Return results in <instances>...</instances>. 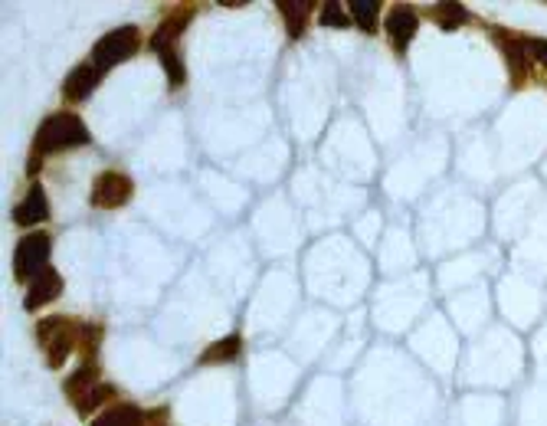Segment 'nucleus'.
<instances>
[{
  "mask_svg": "<svg viewBox=\"0 0 547 426\" xmlns=\"http://www.w3.org/2000/svg\"><path fill=\"white\" fill-rule=\"evenodd\" d=\"M193 17V7H181V13H171L167 20L154 30V40H151V46L158 53H167V50H174V43H177V37L184 33V27H187V20Z\"/></svg>",
  "mask_w": 547,
  "mask_h": 426,
  "instance_id": "nucleus-9",
  "label": "nucleus"
},
{
  "mask_svg": "<svg viewBox=\"0 0 547 426\" xmlns=\"http://www.w3.org/2000/svg\"><path fill=\"white\" fill-rule=\"evenodd\" d=\"M351 23V13L341 7V4H324V11H322V27H347Z\"/></svg>",
  "mask_w": 547,
  "mask_h": 426,
  "instance_id": "nucleus-18",
  "label": "nucleus"
},
{
  "mask_svg": "<svg viewBox=\"0 0 547 426\" xmlns=\"http://www.w3.org/2000/svg\"><path fill=\"white\" fill-rule=\"evenodd\" d=\"M135 193V184L125 177V174L118 171H105L95 181V187H92V203L95 207H105V210H115V207H122V203L132 201Z\"/></svg>",
  "mask_w": 547,
  "mask_h": 426,
  "instance_id": "nucleus-4",
  "label": "nucleus"
},
{
  "mask_svg": "<svg viewBox=\"0 0 547 426\" xmlns=\"http://www.w3.org/2000/svg\"><path fill=\"white\" fill-rule=\"evenodd\" d=\"M138 43H142V37H138L135 27H118V30L105 33L95 43V50H92V66L99 72L112 70V66H118V62H125L128 56L138 53Z\"/></svg>",
  "mask_w": 547,
  "mask_h": 426,
  "instance_id": "nucleus-2",
  "label": "nucleus"
},
{
  "mask_svg": "<svg viewBox=\"0 0 547 426\" xmlns=\"http://www.w3.org/2000/svg\"><path fill=\"white\" fill-rule=\"evenodd\" d=\"M416 11L413 7H394V11L387 13V20H384V27H387V37L394 40V46L400 53H406V46H410V40L416 37Z\"/></svg>",
  "mask_w": 547,
  "mask_h": 426,
  "instance_id": "nucleus-6",
  "label": "nucleus"
},
{
  "mask_svg": "<svg viewBox=\"0 0 547 426\" xmlns=\"http://www.w3.org/2000/svg\"><path fill=\"white\" fill-rule=\"evenodd\" d=\"M161 62H164V72H167V79H171L174 86H181V82H184V66H181V60H177V53H174V50L161 53Z\"/></svg>",
  "mask_w": 547,
  "mask_h": 426,
  "instance_id": "nucleus-19",
  "label": "nucleus"
},
{
  "mask_svg": "<svg viewBox=\"0 0 547 426\" xmlns=\"http://www.w3.org/2000/svg\"><path fill=\"white\" fill-rule=\"evenodd\" d=\"M76 325L72 322H62V318H46L40 325V338L50 345V367H60L66 357H69L72 345H76Z\"/></svg>",
  "mask_w": 547,
  "mask_h": 426,
  "instance_id": "nucleus-5",
  "label": "nucleus"
},
{
  "mask_svg": "<svg viewBox=\"0 0 547 426\" xmlns=\"http://www.w3.org/2000/svg\"><path fill=\"white\" fill-rule=\"evenodd\" d=\"M46 217H50V203H46V193H43L40 187H33V191L23 197V203H17V210H13V220L20 226L40 224Z\"/></svg>",
  "mask_w": 547,
  "mask_h": 426,
  "instance_id": "nucleus-11",
  "label": "nucleus"
},
{
  "mask_svg": "<svg viewBox=\"0 0 547 426\" xmlns=\"http://www.w3.org/2000/svg\"><path fill=\"white\" fill-rule=\"evenodd\" d=\"M92 426H144V414L132 404H118L95 420Z\"/></svg>",
  "mask_w": 547,
  "mask_h": 426,
  "instance_id": "nucleus-13",
  "label": "nucleus"
},
{
  "mask_svg": "<svg viewBox=\"0 0 547 426\" xmlns=\"http://www.w3.org/2000/svg\"><path fill=\"white\" fill-rule=\"evenodd\" d=\"M525 53L547 70V40H525Z\"/></svg>",
  "mask_w": 547,
  "mask_h": 426,
  "instance_id": "nucleus-20",
  "label": "nucleus"
},
{
  "mask_svg": "<svg viewBox=\"0 0 547 426\" xmlns=\"http://www.w3.org/2000/svg\"><path fill=\"white\" fill-rule=\"evenodd\" d=\"M99 387H102L99 384V371H95L92 365H82L79 371L66 381V394L76 400V406H82L92 394H95V390H99Z\"/></svg>",
  "mask_w": 547,
  "mask_h": 426,
  "instance_id": "nucleus-12",
  "label": "nucleus"
},
{
  "mask_svg": "<svg viewBox=\"0 0 547 426\" xmlns=\"http://www.w3.org/2000/svg\"><path fill=\"white\" fill-rule=\"evenodd\" d=\"M102 72L92 66V62H82V66H76V70L66 76V82H62V92H66V99L72 102H82L89 99V92L99 86Z\"/></svg>",
  "mask_w": 547,
  "mask_h": 426,
  "instance_id": "nucleus-7",
  "label": "nucleus"
},
{
  "mask_svg": "<svg viewBox=\"0 0 547 426\" xmlns=\"http://www.w3.org/2000/svg\"><path fill=\"white\" fill-rule=\"evenodd\" d=\"M89 128L82 125L79 115L72 112H56L40 125L37 132V154H50V152H66V148H79L89 144Z\"/></svg>",
  "mask_w": 547,
  "mask_h": 426,
  "instance_id": "nucleus-1",
  "label": "nucleus"
},
{
  "mask_svg": "<svg viewBox=\"0 0 547 426\" xmlns=\"http://www.w3.org/2000/svg\"><path fill=\"white\" fill-rule=\"evenodd\" d=\"M429 17H433L443 30H456V27H462V23L469 20V11L462 4H436L433 11H429Z\"/></svg>",
  "mask_w": 547,
  "mask_h": 426,
  "instance_id": "nucleus-15",
  "label": "nucleus"
},
{
  "mask_svg": "<svg viewBox=\"0 0 547 426\" xmlns=\"http://www.w3.org/2000/svg\"><path fill=\"white\" fill-rule=\"evenodd\" d=\"M351 20L361 27L364 33L377 30V0H351Z\"/></svg>",
  "mask_w": 547,
  "mask_h": 426,
  "instance_id": "nucleus-17",
  "label": "nucleus"
},
{
  "mask_svg": "<svg viewBox=\"0 0 547 426\" xmlns=\"http://www.w3.org/2000/svg\"><path fill=\"white\" fill-rule=\"evenodd\" d=\"M240 348H243L240 335H230V338H224V341H216V345L207 348L200 361H203V365H216V361H233V357L240 355Z\"/></svg>",
  "mask_w": 547,
  "mask_h": 426,
  "instance_id": "nucleus-16",
  "label": "nucleus"
},
{
  "mask_svg": "<svg viewBox=\"0 0 547 426\" xmlns=\"http://www.w3.org/2000/svg\"><path fill=\"white\" fill-rule=\"evenodd\" d=\"M305 7H312V4L308 0H279V11H282L292 40H298L305 33Z\"/></svg>",
  "mask_w": 547,
  "mask_h": 426,
  "instance_id": "nucleus-14",
  "label": "nucleus"
},
{
  "mask_svg": "<svg viewBox=\"0 0 547 426\" xmlns=\"http://www.w3.org/2000/svg\"><path fill=\"white\" fill-rule=\"evenodd\" d=\"M46 259H50V236L46 233L23 236L17 253H13V273H17V279L40 275L46 269Z\"/></svg>",
  "mask_w": 547,
  "mask_h": 426,
  "instance_id": "nucleus-3",
  "label": "nucleus"
},
{
  "mask_svg": "<svg viewBox=\"0 0 547 426\" xmlns=\"http://www.w3.org/2000/svg\"><path fill=\"white\" fill-rule=\"evenodd\" d=\"M60 289H62V279H60V273L56 269H43L37 279H33V285H30V292H27V308H40V305H46V302H53L56 295H60Z\"/></svg>",
  "mask_w": 547,
  "mask_h": 426,
  "instance_id": "nucleus-8",
  "label": "nucleus"
},
{
  "mask_svg": "<svg viewBox=\"0 0 547 426\" xmlns=\"http://www.w3.org/2000/svg\"><path fill=\"white\" fill-rule=\"evenodd\" d=\"M495 33V43L505 50V60L508 66H511V76H515V82H525V62H527V53H525V40L521 37H515V33L508 30H492Z\"/></svg>",
  "mask_w": 547,
  "mask_h": 426,
  "instance_id": "nucleus-10",
  "label": "nucleus"
}]
</instances>
